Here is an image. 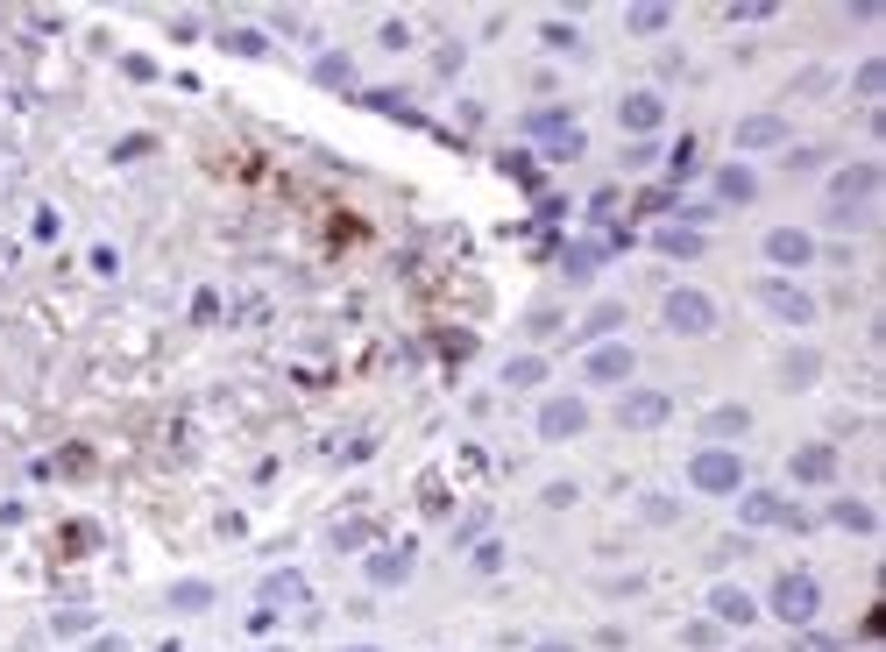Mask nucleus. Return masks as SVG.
Here are the masks:
<instances>
[{
    "label": "nucleus",
    "mask_w": 886,
    "mask_h": 652,
    "mask_svg": "<svg viewBox=\"0 0 886 652\" xmlns=\"http://www.w3.org/2000/svg\"><path fill=\"white\" fill-rule=\"evenodd\" d=\"M879 192V171L872 163H851V171L830 178V220L837 227H865V199Z\"/></svg>",
    "instance_id": "obj_1"
},
{
    "label": "nucleus",
    "mask_w": 886,
    "mask_h": 652,
    "mask_svg": "<svg viewBox=\"0 0 886 652\" xmlns=\"http://www.w3.org/2000/svg\"><path fill=\"white\" fill-rule=\"evenodd\" d=\"M688 482L702 489V497H738V489H745V461L731 447H702L688 461Z\"/></svg>",
    "instance_id": "obj_2"
},
{
    "label": "nucleus",
    "mask_w": 886,
    "mask_h": 652,
    "mask_svg": "<svg viewBox=\"0 0 886 652\" xmlns=\"http://www.w3.org/2000/svg\"><path fill=\"white\" fill-rule=\"evenodd\" d=\"M816 610H823V582L816 575H780L773 582V617L780 624H816Z\"/></svg>",
    "instance_id": "obj_3"
},
{
    "label": "nucleus",
    "mask_w": 886,
    "mask_h": 652,
    "mask_svg": "<svg viewBox=\"0 0 886 652\" xmlns=\"http://www.w3.org/2000/svg\"><path fill=\"white\" fill-rule=\"evenodd\" d=\"M660 319L674 326V334H709V326H716V298L709 291H667Z\"/></svg>",
    "instance_id": "obj_4"
},
{
    "label": "nucleus",
    "mask_w": 886,
    "mask_h": 652,
    "mask_svg": "<svg viewBox=\"0 0 886 652\" xmlns=\"http://www.w3.org/2000/svg\"><path fill=\"white\" fill-rule=\"evenodd\" d=\"M766 263H780V270H809V263H816V241L801 234V227H773V234H766Z\"/></svg>",
    "instance_id": "obj_5"
},
{
    "label": "nucleus",
    "mask_w": 886,
    "mask_h": 652,
    "mask_svg": "<svg viewBox=\"0 0 886 652\" xmlns=\"http://www.w3.org/2000/svg\"><path fill=\"white\" fill-rule=\"evenodd\" d=\"M759 305H766L773 319H787V326H809V319H816V298L794 291V284H759Z\"/></svg>",
    "instance_id": "obj_6"
},
{
    "label": "nucleus",
    "mask_w": 886,
    "mask_h": 652,
    "mask_svg": "<svg viewBox=\"0 0 886 652\" xmlns=\"http://www.w3.org/2000/svg\"><path fill=\"white\" fill-rule=\"evenodd\" d=\"M582 426H589V404H582V397H553L546 412H539V433H546V440H575Z\"/></svg>",
    "instance_id": "obj_7"
},
{
    "label": "nucleus",
    "mask_w": 886,
    "mask_h": 652,
    "mask_svg": "<svg viewBox=\"0 0 886 652\" xmlns=\"http://www.w3.org/2000/svg\"><path fill=\"white\" fill-rule=\"evenodd\" d=\"M667 412H674V404H667L660 390H631V397L617 404V419H624L631 433H646V426H667Z\"/></svg>",
    "instance_id": "obj_8"
},
{
    "label": "nucleus",
    "mask_w": 886,
    "mask_h": 652,
    "mask_svg": "<svg viewBox=\"0 0 886 652\" xmlns=\"http://www.w3.org/2000/svg\"><path fill=\"white\" fill-rule=\"evenodd\" d=\"M716 199L723 206H745V199H759V178L745 171V163H723V171H716Z\"/></svg>",
    "instance_id": "obj_9"
},
{
    "label": "nucleus",
    "mask_w": 886,
    "mask_h": 652,
    "mask_svg": "<svg viewBox=\"0 0 886 652\" xmlns=\"http://www.w3.org/2000/svg\"><path fill=\"white\" fill-rule=\"evenodd\" d=\"M298 603H312L305 575H270L263 582V610H298Z\"/></svg>",
    "instance_id": "obj_10"
},
{
    "label": "nucleus",
    "mask_w": 886,
    "mask_h": 652,
    "mask_svg": "<svg viewBox=\"0 0 886 652\" xmlns=\"http://www.w3.org/2000/svg\"><path fill=\"white\" fill-rule=\"evenodd\" d=\"M617 114H624V128H638V135H653V128L667 121V107H660V93H631V100H624Z\"/></svg>",
    "instance_id": "obj_11"
},
{
    "label": "nucleus",
    "mask_w": 886,
    "mask_h": 652,
    "mask_svg": "<svg viewBox=\"0 0 886 652\" xmlns=\"http://www.w3.org/2000/svg\"><path fill=\"white\" fill-rule=\"evenodd\" d=\"M631 376V348H589V383H624Z\"/></svg>",
    "instance_id": "obj_12"
},
{
    "label": "nucleus",
    "mask_w": 886,
    "mask_h": 652,
    "mask_svg": "<svg viewBox=\"0 0 886 652\" xmlns=\"http://www.w3.org/2000/svg\"><path fill=\"white\" fill-rule=\"evenodd\" d=\"M794 475H801V482H830V475H837V454H830V447H801V454H794Z\"/></svg>",
    "instance_id": "obj_13"
},
{
    "label": "nucleus",
    "mask_w": 886,
    "mask_h": 652,
    "mask_svg": "<svg viewBox=\"0 0 886 652\" xmlns=\"http://www.w3.org/2000/svg\"><path fill=\"white\" fill-rule=\"evenodd\" d=\"M709 603H716V617H723V624H752V617H759V603H752L745 589H716Z\"/></svg>",
    "instance_id": "obj_14"
},
{
    "label": "nucleus",
    "mask_w": 886,
    "mask_h": 652,
    "mask_svg": "<svg viewBox=\"0 0 886 652\" xmlns=\"http://www.w3.org/2000/svg\"><path fill=\"white\" fill-rule=\"evenodd\" d=\"M745 426H752L745 404H723V412H709V426H702V433H709V440H738Z\"/></svg>",
    "instance_id": "obj_15"
},
{
    "label": "nucleus",
    "mask_w": 886,
    "mask_h": 652,
    "mask_svg": "<svg viewBox=\"0 0 886 652\" xmlns=\"http://www.w3.org/2000/svg\"><path fill=\"white\" fill-rule=\"evenodd\" d=\"M780 135H787V128H780V114H752V121L738 128V142H745V149H766V142H780Z\"/></svg>",
    "instance_id": "obj_16"
},
{
    "label": "nucleus",
    "mask_w": 886,
    "mask_h": 652,
    "mask_svg": "<svg viewBox=\"0 0 886 652\" xmlns=\"http://www.w3.org/2000/svg\"><path fill=\"white\" fill-rule=\"evenodd\" d=\"M830 518H837L844 532H872V525H879V518H872V504H858V497H837V504H830Z\"/></svg>",
    "instance_id": "obj_17"
},
{
    "label": "nucleus",
    "mask_w": 886,
    "mask_h": 652,
    "mask_svg": "<svg viewBox=\"0 0 886 652\" xmlns=\"http://www.w3.org/2000/svg\"><path fill=\"white\" fill-rule=\"evenodd\" d=\"M405 575H412V553H405V546H397V553H376V560H369V582H405Z\"/></svg>",
    "instance_id": "obj_18"
},
{
    "label": "nucleus",
    "mask_w": 886,
    "mask_h": 652,
    "mask_svg": "<svg viewBox=\"0 0 886 652\" xmlns=\"http://www.w3.org/2000/svg\"><path fill=\"white\" fill-rule=\"evenodd\" d=\"M660 249H667V256H702V234H688V227H660Z\"/></svg>",
    "instance_id": "obj_19"
},
{
    "label": "nucleus",
    "mask_w": 886,
    "mask_h": 652,
    "mask_svg": "<svg viewBox=\"0 0 886 652\" xmlns=\"http://www.w3.org/2000/svg\"><path fill=\"white\" fill-rule=\"evenodd\" d=\"M773 518H787L780 497H745V525H773Z\"/></svg>",
    "instance_id": "obj_20"
},
{
    "label": "nucleus",
    "mask_w": 886,
    "mask_h": 652,
    "mask_svg": "<svg viewBox=\"0 0 886 652\" xmlns=\"http://www.w3.org/2000/svg\"><path fill=\"white\" fill-rule=\"evenodd\" d=\"M206 603H213L206 582H178V589H171V610H206Z\"/></svg>",
    "instance_id": "obj_21"
},
{
    "label": "nucleus",
    "mask_w": 886,
    "mask_h": 652,
    "mask_svg": "<svg viewBox=\"0 0 886 652\" xmlns=\"http://www.w3.org/2000/svg\"><path fill=\"white\" fill-rule=\"evenodd\" d=\"M539 376H546V362H539V355H518V362L504 369V383H518V390H525V383H539Z\"/></svg>",
    "instance_id": "obj_22"
},
{
    "label": "nucleus",
    "mask_w": 886,
    "mask_h": 652,
    "mask_svg": "<svg viewBox=\"0 0 886 652\" xmlns=\"http://www.w3.org/2000/svg\"><path fill=\"white\" fill-rule=\"evenodd\" d=\"M858 93H865V100H879V93H886V64H879V57H872V64H858Z\"/></svg>",
    "instance_id": "obj_23"
},
{
    "label": "nucleus",
    "mask_w": 886,
    "mask_h": 652,
    "mask_svg": "<svg viewBox=\"0 0 886 652\" xmlns=\"http://www.w3.org/2000/svg\"><path fill=\"white\" fill-rule=\"evenodd\" d=\"M603 263V249H596V241H582V249H568V277H589Z\"/></svg>",
    "instance_id": "obj_24"
},
{
    "label": "nucleus",
    "mask_w": 886,
    "mask_h": 652,
    "mask_svg": "<svg viewBox=\"0 0 886 652\" xmlns=\"http://www.w3.org/2000/svg\"><path fill=\"white\" fill-rule=\"evenodd\" d=\"M617 326H624V305H596L589 312V334H617Z\"/></svg>",
    "instance_id": "obj_25"
},
{
    "label": "nucleus",
    "mask_w": 886,
    "mask_h": 652,
    "mask_svg": "<svg viewBox=\"0 0 886 652\" xmlns=\"http://www.w3.org/2000/svg\"><path fill=\"white\" fill-rule=\"evenodd\" d=\"M319 86H348V57H319Z\"/></svg>",
    "instance_id": "obj_26"
},
{
    "label": "nucleus",
    "mask_w": 886,
    "mask_h": 652,
    "mask_svg": "<svg viewBox=\"0 0 886 652\" xmlns=\"http://www.w3.org/2000/svg\"><path fill=\"white\" fill-rule=\"evenodd\" d=\"M631 29H667V8H631Z\"/></svg>",
    "instance_id": "obj_27"
},
{
    "label": "nucleus",
    "mask_w": 886,
    "mask_h": 652,
    "mask_svg": "<svg viewBox=\"0 0 886 652\" xmlns=\"http://www.w3.org/2000/svg\"><path fill=\"white\" fill-rule=\"evenodd\" d=\"M532 652H568V645H532Z\"/></svg>",
    "instance_id": "obj_28"
},
{
    "label": "nucleus",
    "mask_w": 886,
    "mask_h": 652,
    "mask_svg": "<svg viewBox=\"0 0 886 652\" xmlns=\"http://www.w3.org/2000/svg\"><path fill=\"white\" fill-rule=\"evenodd\" d=\"M348 652H376V645H348Z\"/></svg>",
    "instance_id": "obj_29"
},
{
    "label": "nucleus",
    "mask_w": 886,
    "mask_h": 652,
    "mask_svg": "<svg viewBox=\"0 0 886 652\" xmlns=\"http://www.w3.org/2000/svg\"><path fill=\"white\" fill-rule=\"evenodd\" d=\"M270 652H284V645H270Z\"/></svg>",
    "instance_id": "obj_30"
}]
</instances>
